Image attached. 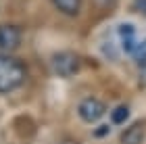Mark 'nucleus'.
Listing matches in <instances>:
<instances>
[{
    "mask_svg": "<svg viewBox=\"0 0 146 144\" xmlns=\"http://www.w3.org/2000/svg\"><path fill=\"white\" fill-rule=\"evenodd\" d=\"M134 11L146 17V0H134Z\"/></svg>",
    "mask_w": 146,
    "mask_h": 144,
    "instance_id": "nucleus-10",
    "label": "nucleus"
},
{
    "mask_svg": "<svg viewBox=\"0 0 146 144\" xmlns=\"http://www.w3.org/2000/svg\"><path fill=\"white\" fill-rule=\"evenodd\" d=\"M50 67L58 77H73L82 69V58L71 50H61L50 58Z\"/></svg>",
    "mask_w": 146,
    "mask_h": 144,
    "instance_id": "nucleus-2",
    "label": "nucleus"
},
{
    "mask_svg": "<svg viewBox=\"0 0 146 144\" xmlns=\"http://www.w3.org/2000/svg\"><path fill=\"white\" fill-rule=\"evenodd\" d=\"M117 36H119V42H121V48L129 54V50L134 48V44L138 42V29L134 27L131 23H121L117 27Z\"/></svg>",
    "mask_w": 146,
    "mask_h": 144,
    "instance_id": "nucleus-6",
    "label": "nucleus"
},
{
    "mask_svg": "<svg viewBox=\"0 0 146 144\" xmlns=\"http://www.w3.org/2000/svg\"><path fill=\"white\" fill-rule=\"evenodd\" d=\"M52 6L58 11V13H63V15H67V17H75L79 15V11H82V0H50Z\"/></svg>",
    "mask_w": 146,
    "mask_h": 144,
    "instance_id": "nucleus-7",
    "label": "nucleus"
},
{
    "mask_svg": "<svg viewBox=\"0 0 146 144\" xmlns=\"http://www.w3.org/2000/svg\"><path fill=\"white\" fill-rule=\"evenodd\" d=\"M107 113V104L96 96H88L77 104V115L84 123H98Z\"/></svg>",
    "mask_w": 146,
    "mask_h": 144,
    "instance_id": "nucleus-3",
    "label": "nucleus"
},
{
    "mask_svg": "<svg viewBox=\"0 0 146 144\" xmlns=\"http://www.w3.org/2000/svg\"><path fill=\"white\" fill-rule=\"evenodd\" d=\"M107 134H109V125H102V127H98L96 132H94L96 138H100V136H107Z\"/></svg>",
    "mask_w": 146,
    "mask_h": 144,
    "instance_id": "nucleus-11",
    "label": "nucleus"
},
{
    "mask_svg": "<svg viewBox=\"0 0 146 144\" xmlns=\"http://www.w3.org/2000/svg\"><path fill=\"white\" fill-rule=\"evenodd\" d=\"M27 80V67L21 58L0 52V94H11Z\"/></svg>",
    "mask_w": 146,
    "mask_h": 144,
    "instance_id": "nucleus-1",
    "label": "nucleus"
},
{
    "mask_svg": "<svg viewBox=\"0 0 146 144\" xmlns=\"http://www.w3.org/2000/svg\"><path fill=\"white\" fill-rule=\"evenodd\" d=\"M129 119V107L127 104H117L115 109H113L111 113V121L115 123V125H121V123H125Z\"/></svg>",
    "mask_w": 146,
    "mask_h": 144,
    "instance_id": "nucleus-9",
    "label": "nucleus"
},
{
    "mask_svg": "<svg viewBox=\"0 0 146 144\" xmlns=\"http://www.w3.org/2000/svg\"><path fill=\"white\" fill-rule=\"evenodd\" d=\"M98 2H102V4H107V6H109V4L113 2V0H98Z\"/></svg>",
    "mask_w": 146,
    "mask_h": 144,
    "instance_id": "nucleus-12",
    "label": "nucleus"
},
{
    "mask_svg": "<svg viewBox=\"0 0 146 144\" xmlns=\"http://www.w3.org/2000/svg\"><path fill=\"white\" fill-rule=\"evenodd\" d=\"M146 138V127L142 121L131 123L127 129H123V134L119 136V144H144Z\"/></svg>",
    "mask_w": 146,
    "mask_h": 144,
    "instance_id": "nucleus-5",
    "label": "nucleus"
},
{
    "mask_svg": "<svg viewBox=\"0 0 146 144\" xmlns=\"http://www.w3.org/2000/svg\"><path fill=\"white\" fill-rule=\"evenodd\" d=\"M23 40V31L17 25L2 23L0 25V52H13L21 46Z\"/></svg>",
    "mask_w": 146,
    "mask_h": 144,
    "instance_id": "nucleus-4",
    "label": "nucleus"
},
{
    "mask_svg": "<svg viewBox=\"0 0 146 144\" xmlns=\"http://www.w3.org/2000/svg\"><path fill=\"white\" fill-rule=\"evenodd\" d=\"M129 56L134 58L140 67H146V38H138L134 48L129 50Z\"/></svg>",
    "mask_w": 146,
    "mask_h": 144,
    "instance_id": "nucleus-8",
    "label": "nucleus"
}]
</instances>
